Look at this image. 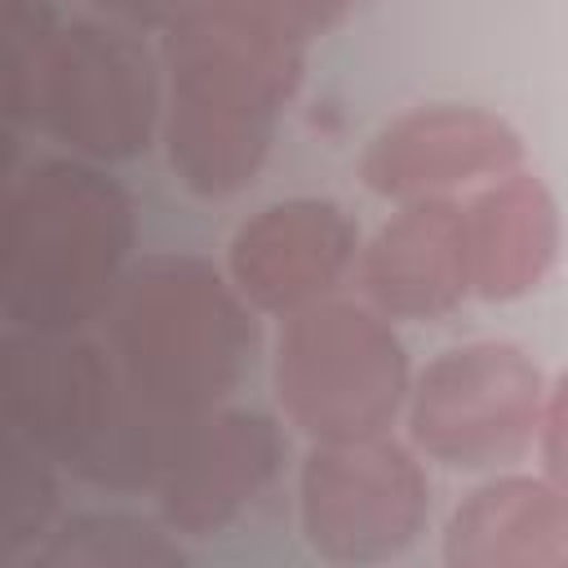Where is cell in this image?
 <instances>
[{"mask_svg":"<svg viewBox=\"0 0 568 568\" xmlns=\"http://www.w3.org/2000/svg\"><path fill=\"white\" fill-rule=\"evenodd\" d=\"M102 324L120 382L173 430L222 408L257 355V311L200 253L138 257Z\"/></svg>","mask_w":568,"mask_h":568,"instance_id":"cell-2","label":"cell"},{"mask_svg":"<svg viewBox=\"0 0 568 568\" xmlns=\"http://www.w3.org/2000/svg\"><path fill=\"white\" fill-rule=\"evenodd\" d=\"M359 262L355 217L324 195H288L244 217L226 244V275L257 315H293L333 297Z\"/></svg>","mask_w":568,"mask_h":568,"instance_id":"cell-10","label":"cell"},{"mask_svg":"<svg viewBox=\"0 0 568 568\" xmlns=\"http://www.w3.org/2000/svg\"><path fill=\"white\" fill-rule=\"evenodd\" d=\"M138 217L106 164L53 155L31 164L4 209L0 311L9 328L80 333L102 320L133 266Z\"/></svg>","mask_w":568,"mask_h":568,"instance_id":"cell-3","label":"cell"},{"mask_svg":"<svg viewBox=\"0 0 568 568\" xmlns=\"http://www.w3.org/2000/svg\"><path fill=\"white\" fill-rule=\"evenodd\" d=\"M27 124L93 164L146 155L164 124L160 49L115 18L62 22L44 53Z\"/></svg>","mask_w":568,"mask_h":568,"instance_id":"cell-6","label":"cell"},{"mask_svg":"<svg viewBox=\"0 0 568 568\" xmlns=\"http://www.w3.org/2000/svg\"><path fill=\"white\" fill-rule=\"evenodd\" d=\"M306 546L337 568L399 559L430 519V484L413 448L390 435L311 444L297 475Z\"/></svg>","mask_w":568,"mask_h":568,"instance_id":"cell-8","label":"cell"},{"mask_svg":"<svg viewBox=\"0 0 568 568\" xmlns=\"http://www.w3.org/2000/svg\"><path fill=\"white\" fill-rule=\"evenodd\" d=\"M524 169V138L484 106H413L382 124L364 146L359 178L390 204L453 200L493 178Z\"/></svg>","mask_w":568,"mask_h":568,"instance_id":"cell-9","label":"cell"},{"mask_svg":"<svg viewBox=\"0 0 568 568\" xmlns=\"http://www.w3.org/2000/svg\"><path fill=\"white\" fill-rule=\"evenodd\" d=\"M537 453H541L546 479H555V484L568 493V373H559L555 386L546 390L541 430H537Z\"/></svg>","mask_w":568,"mask_h":568,"instance_id":"cell-19","label":"cell"},{"mask_svg":"<svg viewBox=\"0 0 568 568\" xmlns=\"http://www.w3.org/2000/svg\"><path fill=\"white\" fill-rule=\"evenodd\" d=\"M106 18L124 22V27H138V31H164L191 0H93Z\"/></svg>","mask_w":568,"mask_h":568,"instance_id":"cell-20","label":"cell"},{"mask_svg":"<svg viewBox=\"0 0 568 568\" xmlns=\"http://www.w3.org/2000/svg\"><path fill=\"white\" fill-rule=\"evenodd\" d=\"M0 377L4 426L93 488H155L182 439L129 395L111 351L84 333L9 328Z\"/></svg>","mask_w":568,"mask_h":568,"instance_id":"cell-4","label":"cell"},{"mask_svg":"<svg viewBox=\"0 0 568 568\" xmlns=\"http://www.w3.org/2000/svg\"><path fill=\"white\" fill-rule=\"evenodd\" d=\"M58 462L4 426L0 462V559H27L58 524Z\"/></svg>","mask_w":568,"mask_h":568,"instance_id":"cell-16","label":"cell"},{"mask_svg":"<svg viewBox=\"0 0 568 568\" xmlns=\"http://www.w3.org/2000/svg\"><path fill=\"white\" fill-rule=\"evenodd\" d=\"M546 382L515 342H466L439 351L408 390V439L453 470L519 462L541 430Z\"/></svg>","mask_w":568,"mask_h":568,"instance_id":"cell-7","label":"cell"},{"mask_svg":"<svg viewBox=\"0 0 568 568\" xmlns=\"http://www.w3.org/2000/svg\"><path fill=\"white\" fill-rule=\"evenodd\" d=\"M280 466V426L257 408L222 404L182 430L151 493L178 537H217L275 484Z\"/></svg>","mask_w":568,"mask_h":568,"instance_id":"cell-11","label":"cell"},{"mask_svg":"<svg viewBox=\"0 0 568 568\" xmlns=\"http://www.w3.org/2000/svg\"><path fill=\"white\" fill-rule=\"evenodd\" d=\"M164 155L200 200L244 191L302 89L306 44L280 36L231 0H191L160 31Z\"/></svg>","mask_w":568,"mask_h":568,"instance_id":"cell-1","label":"cell"},{"mask_svg":"<svg viewBox=\"0 0 568 568\" xmlns=\"http://www.w3.org/2000/svg\"><path fill=\"white\" fill-rule=\"evenodd\" d=\"M31 568H182L186 550L178 532L155 515L133 510H80L49 528L27 555Z\"/></svg>","mask_w":568,"mask_h":568,"instance_id":"cell-15","label":"cell"},{"mask_svg":"<svg viewBox=\"0 0 568 568\" xmlns=\"http://www.w3.org/2000/svg\"><path fill=\"white\" fill-rule=\"evenodd\" d=\"M470 288L484 302H515L532 293L559 257V204L541 178L515 169L475 186L462 204Z\"/></svg>","mask_w":568,"mask_h":568,"instance_id":"cell-13","label":"cell"},{"mask_svg":"<svg viewBox=\"0 0 568 568\" xmlns=\"http://www.w3.org/2000/svg\"><path fill=\"white\" fill-rule=\"evenodd\" d=\"M271 386L288 426L311 444L390 435L408 408L413 364L382 311L324 297L280 320Z\"/></svg>","mask_w":568,"mask_h":568,"instance_id":"cell-5","label":"cell"},{"mask_svg":"<svg viewBox=\"0 0 568 568\" xmlns=\"http://www.w3.org/2000/svg\"><path fill=\"white\" fill-rule=\"evenodd\" d=\"M58 27L53 0H4V111L13 124L31 120L36 80Z\"/></svg>","mask_w":568,"mask_h":568,"instance_id":"cell-17","label":"cell"},{"mask_svg":"<svg viewBox=\"0 0 568 568\" xmlns=\"http://www.w3.org/2000/svg\"><path fill=\"white\" fill-rule=\"evenodd\" d=\"M231 4L253 13L257 22L275 27L280 36H288L297 44H311V40L328 36L359 0H231Z\"/></svg>","mask_w":568,"mask_h":568,"instance_id":"cell-18","label":"cell"},{"mask_svg":"<svg viewBox=\"0 0 568 568\" xmlns=\"http://www.w3.org/2000/svg\"><path fill=\"white\" fill-rule=\"evenodd\" d=\"M359 284L386 320H444L470 288L466 226L457 200H408L359 248Z\"/></svg>","mask_w":568,"mask_h":568,"instance_id":"cell-12","label":"cell"},{"mask_svg":"<svg viewBox=\"0 0 568 568\" xmlns=\"http://www.w3.org/2000/svg\"><path fill=\"white\" fill-rule=\"evenodd\" d=\"M448 568H564L568 493L555 479L501 475L475 488L444 532Z\"/></svg>","mask_w":568,"mask_h":568,"instance_id":"cell-14","label":"cell"}]
</instances>
